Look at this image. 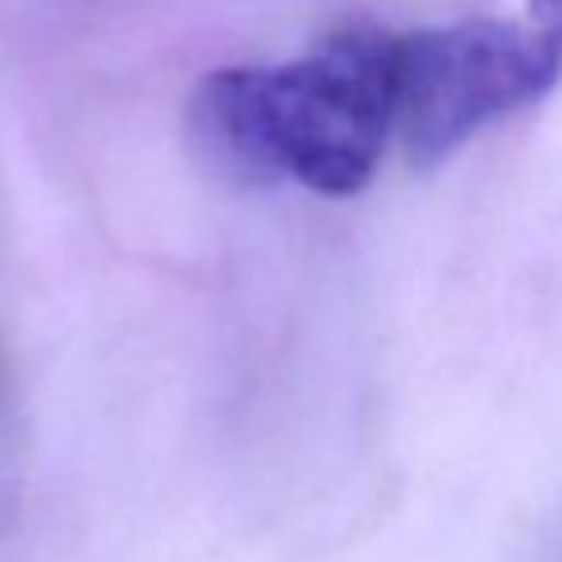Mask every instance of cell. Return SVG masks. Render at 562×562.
<instances>
[{"instance_id":"cell-1","label":"cell","mask_w":562,"mask_h":562,"mask_svg":"<svg viewBox=\"0 0 562 562\" xmlns=\"http://www.w3.org/2000/svg\"><path fill=\"white\" fill-rule=\"evenodd\" d=\"M193 112L243 173L355 196L397 135V35L347 27L293 63L227 66L201 81Z\"/></svg>"},{"instance_id":"cell-2","label":"cell","mask_w":562,"mask_h":562,"mask_svg":"<svg viewBox=\"0 0 562 562\" xmlns=\"http://www.w3.org/2000/svg\"><path fill=\"white\" fill-rule=\"evenodd\" d=\"M559 81L562 43L528 20H459L397 35V139L416 166H436Z\"/></svg>"},{"instance_id":"cell-3","label":"cell","mask_w":562,"mask_h":562,"mask_svg":"<svg viewBox=\"0 0 562 562\" xmlns=\"http://www.w3.org/2000/svg\"><path fill=\"white\" fill-rule=\"evenodd\" d=\"M536 32L551 35L554 43H562V0H528V12H524Z\"/></svg>"}]
</instances>
